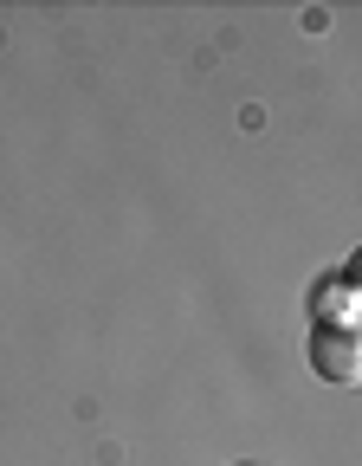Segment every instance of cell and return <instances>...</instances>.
<instances>
[{"label": "cell", "mask_w": 362, "mask_h": 466, "mask_svg": "<svg viewBox=\"0 0 362 466\" xmlns=\"http://www.w3.org/2000/svg\"><path fill=\"white\" fill-rule=\"evenodd\" d=\"M311 370L337 389H356L362 382V337L337 330V324H311Z\"/></svg>", "instance_id": "6da1fadb"}, {"label": "cell", "mask_w": 362, "mask_h": 466, "mask_svg": "<svg viewBox=\"0 0 362 466\" xmlns=\"http://www.w3.org/2000/svg\"><path fill=\"white\" fill-rule=\"evenodd\" d=\"M356 266L349 272H330L311 285V324H337V330H356Z\"/></svg>", "instance_id": "7a4b0ae2"}]
</instances>
